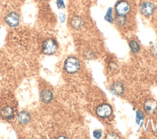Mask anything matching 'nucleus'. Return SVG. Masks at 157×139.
<instances>
[{"instance_id":"obj_1","label":"nucleus","mask_w":157,"mask_h":139,"mask_svg":"<svg viewBox=\"0 0 157 139\" xmlns=\"http://www.w3.org/2000/svg\"><path fill=\"white\" fill-rule=\"evenodd\" d=\"M64 67L67 72L74 73L77 72L80 68L79 61L75 57H69L65 60Z\"/></svg>"},{"instance_id":"obj_2","label":"nucleus","mask_w":157,"mask_h":139,"mask_svg":"<svg viewBox=\"0 0 157 139\" xmlns=\"http://www.w3.org/2000/svg\"><path fill=\"white\" fill-rule=\"evenodd\" d=\"M115 10L117 15L126 16L131 10V6L126 1L121 0L115 4Z\"/></svg>"},{"instance_id":"obj_3","label":"nucleus","mask_w":157,"mask_h":139,"mask_svg":"<svg viewBox=\"0 0 157 139\" xmlns=\"http://www.w3.org/2000/svg\"><path fill=\"white\" fill-rule=\"evenodd\" d=\"M58 48L56 42L53 39H46L42 45L44 53L46 54H52L56 52Z\"/></svg>"},{"instance_id":"obj_4","label":"nucleus","mask_w":157,"mask_h":139,"mask_svg":"<svg viewBox=\"0 0 157 139\" xmlns=\"http://www.w3.org/2000/svg\"><path fill=\"white\" fill-rule=\"evenodd\" d=\"M96 113L98 116L102 118H107L111 115L112 110L110 105L104 103L97 107Z\"/></svg>"},{"instance_id":"obj_5","label":"nucleus","mask_w":157,"mask_h":139,"mask_svg":"<svg viewBox=\"0 0 157 139\" xmlns=\"http://www.w3.org/2000/svg\"><path fill=\"white\" fill-rule=\"evenodd\" d=\"M154 10L155 6L153 4L150 2H144L140 6V12L145 17H148L152 15Z\"/></svg>"},{"instance_id":"obj_6","label":"nucleus","mask_w":157,"mask_h":139,"mask_svg":"<svg viewBox=\"0 0 157 139\" xmlns=\"http://www.w3.org/2000/svg\"><path fill=\"white\" fill-rule=\"evenodd\" d=\"M5 21L9 26L11 27H15L19 24L20 17L17 13L13 12L9 13L6 17Z\"/></svg>"},{"instance_id":"obj_7","label":"nucleus","mask_w":157,"mask_h":139,"mask_svg":"<svg viewBox=\"0 0 157 139\" xmlns=\"http://www.w3.org/2000/svg\"><path fill=\"white\" fill-rule=\"evenodd\" d=\"M144 110L148 114H154L157 111V102L153 99L147 100L144 103Z\"/></svg>"},{"instance_id":"obj_8","label":"nucleus","mask_w":157,"mask_h":139,"mask_svg":"<svg viewBox=\"0 0 157 139\" xmlns=\"http://www.w3.org/2000/svg\"><path fill=\"white\" fill-rule=\"evenodd\" d=\"M15 111L13 107L9 106V105H6L2 107V108L1 110V116L6 118V119H10L14 116Z\"/></svg>"},{"instance_id":"obj_9","label":"nucleus","mask_w":157,"mask_h":139,"mask_svg":"<svg viewBox=\"0 0 157 139\" xmlns=\"http://www.w3.org/2000/svg\"><path fill=\"white\" fill-rule=\"evenodd\" d=\"M110 91L115 95H121L124 92L123 85L120 82H116L110 86Z\"/></svg>"},{"instance_id":"obj_10","label":"nucleus","mask_w":157,"mask_h":139,"mask_svg":"<svg viewBox=\"0 0 157 139\" xmlns=\"http://www.w3.org/2000/svg\"><path fill=\"white\" fill-rule=\"evenodd\" d=\"M18 120L21 124H27L30 120L29 113L25 111H21L18 116Z\"/></svg>"},{"instance_id":"obj_11","label":"nucleus","mask_w":157,"mask_h":139,"mask_svg":"<svg viewBox=\"0 0 157 139\" xmlns=\"http://www.w3.org/2000/svg\"><path fill=\"white\" fill-rule=\"evenodd\" d=\"M83 24V20L81 17L78 16L74 17L71 21V25L74 29H79L82 27Z\"/></svg>"},{"instance_id":"obj_12","label":"nucleus","mask_w":157,"mask_h":139,"mask_svg":"<svg viewBox=\"0 0 157 139\" xmlns=\"http://www.w3.org/2000/svg\"><path fill=\"white\" fill-rule=\"evenodd\" d=\"M41 99L43 102L45 103L50 102L53 98V94L52 92L49 90H45L42 92L41 93Z\"/></svg>"},{"instance_id":"obj_13","label":"nucleus","mask_w":157,"mask_h":139,"mask_svg":"<svg viewBox=\"0 0 157 139\" xmlns=\"http://www.w3.org/2000/svg\"><path fill=\"white\" fill-rule=\"evenodd\" d=\"M115 23L117 25L120 26H124L126 23V16H120V15H116L115 17Z\"/></svg>"},{"instance_id":"obj_14","label":"nucleus","mask_w":157,"mask_h":139,"mask_svg":"<svg viewBox=\"0 0 157 139\" xmlns=\"http://www.w3.org/2000/svg\"><path fill=\"white\" fill-rule=\"evenodd\" d=\"M129 45L130 49L132 53H137V52H139V51L140 50V47L136 41H135V40L130 41Z\"/></svg>"},{"instance_id":"obj_15","label":"nucleus","mask_w":157,"mask_h":139,"mask_svg":"<svg viewBox=\"0 0 157 139\" xmlns=\"http://www.w3.org/2000/svg\"><path fill=\"white\" fill-rule=\"evenodd\" d=\"M112 13V8H109V9L107 10V12L105 13V17H104L105 20L107 21H108V22H109L110 23H113V18Z\"/></svg>"},{"instance_id":"obj_16","label":"nucleus","mask_w":157,"mask_h":139,"mask_svg":"<svg viewBox=\"0 0 157 139\" xmlns=\"http://www.w3.org/2000/svg\"><path fill=\"white\" fill-rule=\"evenodd\" d=\"M151 53L153 56L157 57V45H155L151 47Z\"/></svg>"},{"instance_id":"obj_17","label":"nucleus","mask_w":157,"mask_h":139,"mask_svg":"<svg viewBox=\"0 0 157 139\" xmlns=\"http://www.w3.org/2000/svg\"><path fill=\"white\" fill-rule=\"evenodd\" d=\"M106 138H118L119 137H118V135L117 134H115V133H113V132H111V133H108L106 137H105Z\"/></svg>"},{"instance_id":"obj_18","label":"nucleus","mask_w":157,"mask_h":139,"mask_svg":"<svg viewBox=\"0 0 157 139\" xmlns=\"http://www.w3.org/2000/svg\"><path fill=\"white\" fill-rule=\"evenodd\" d=\"M56 5L58 7L59 9L64 7V3L63 0H56Z\"/></svg>"},{"instance_id":"obj_19","label":"nucleus","mask_w":157,"mask_h":139,"mask_svg":"<svg viewBox=\"0 0 157 139\" xmlns=\"http://www.w3.org/2000/svg\"><path fill=\"white\" fill-rule=\"evenodd\" d=\"M101 135H102V132L101 130H95L93 132V135L96 138H100L101 137Z\"/></svg>"},{"instance_id":"obj_20","label":"nucleus","mask_w":157,"mask_h":139,"mask_svg":"<svg viewBox=\"0 0 157 139\" xmlns=\"http://www.w3.org/2000/svg\"><path fill=\"white\" fill-rule=\"evenodd\" d=\"M136 116H136L137 119H139V121L144 119V115H143V113L140 111H138L137 112V115Z\"/></svg>"},{"instance_id":"obj_21","label":"nucleus","mask_w":157,"mask_h":139,"mask_svg":"<svg viewBox=\"0 0 157 139\" xmlns=\"http://www.w3.org/2000/svg\"><path fill=\"white\" fill-rule=\"evenodd\" d=\"M59 17L60 21L61 22H64V20H65V15H64V14H63V13H60V14L59 15Z\"/></svg>"},{"instance_id":"obj_22","label":"nucleus","mask_w":157,"mask_h":139,"mask_svg":"<svg viewBox=\"0 0 157 139\" xmlns=\"http://www.w3.org/2000/svg\"></svg>"}]
</instances>
